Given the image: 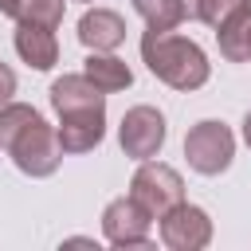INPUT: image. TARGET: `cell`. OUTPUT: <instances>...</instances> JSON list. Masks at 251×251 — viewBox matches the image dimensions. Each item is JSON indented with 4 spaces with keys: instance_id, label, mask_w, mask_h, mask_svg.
Wrapping results in <instances>:
<instances>
[{
    "instance_id": "2",
    "label": "cell",
    "mask_w": 251,
    "mask_h": 251,
    "mask_svg": "<svg viewBox=\"0 0 251 251\" xmlns=\"http://www.w3.org/2000/svg\"><path fill=\"white\" fill-rule=\"evenodd\" d=\"M141 63L173 90H200L212 75V63L200 43L176 35V31H153L141 35Z\"/></svg>"
},
{
    "instance_id": "7",
    "label": "cell",
    "mask_w": 251,
    "mask_h": 251,
    "mask_svg": "<svg viewBox=\"0 0 251 251\" xmlns=\"http://www.w3.org/2000/svg\"><path fill=\"white\" fill-rule=\"evenodd\" d=\"M157 227H161V243L169 251H204L212 243V220L196 204H176L173 212H165L157 220Z\"/></svg>"
},
{
    "instance_id": "13",
    "label": "cell",
    "mask_w": 251,
    "mask_h": 251,
    "mask_svg": "<svg viewBox=\"0 0 251 251\" xmlns=\"http://www.w3.org/2000/svg\"><path fill=\"white\" fill-rule=\"evenodd\" d=\"M251 12V0H184V16L208 24L212 31H227Z\"/></svg>"
},
{
    "instance_id": "18",
    "label": "cell",
    "mask_w": 251,
    "mask_h": 251,
    "mask_svg": "<svg viewBox=\"0 0 251 251\" xmlns=\"http://www.w3.org/2000/svg\"><path fill=\"white\" fill-rule=\"evenodd\" d=\"M243 141H247V149H251V110H247V118H243Z\"/></svg>"
},
{
    "instance_id": "9",
    "label": "cell",
    "mask_w": 251,
    "mask_h": 251,
    "mask_svg": "<svg viewBox=\"0 0 251 251\" xmlns=\"http://www.w3.org/2000/svg\"><path fill=\"white\" fill-rule=\"evenodd\" d=\"M78 43L86 51H114L126 43V20L114 8H86L78 20Z\"/></svg>"
},
{
    "instance_id": "10",
    "label": "cell",
    "mask_w": 251,
    "mask_h": 251,
    "mask_svg": "<svg viewBox=\"0 0 251 251\" xmlns=\"http://www.w3.org/2000/svg\"><path fill=\"white\" fill-rule=\"evenodd\" d=\"M16 55L31 67V71H51L59 63V39H55V27L47 24H16Z\"/></svg>"
},
{
    "instance_id": "3",
    "label": "cell",
    "mask_w": 251,
    "mask_h": 251,
    "mask_svg": "<svg viewBox=\"0 0 251 251\" xmlns=\"http://www.w3.org/2000/svg\"><path fill=\"white\" fill-rule=\"evenodd\" d=\"M129 196L153 220H161L165 212H173L176 204H184V180H180V173L173 165H161V161L149 157V161L137 165V173L129 180Z\"/></svg>"
},
{
    "instance_id": "19",
    "label": "cell",
    "mask_w": 251,
    "mask_h": 251,
    "mask_svg": "<svg viewBox=\"0 0 251 251\" xmlns=\"http://www.w3.org/2000/svg\"><path fill=\"white\" fill-rule=\"evenodd\" d=\"M78 4H90V0H78Z\"/></svg>"
},
{
    "instance_id": "8",
    "label": "cell",
    "mask_w": 251,
    "mask_h": 251,
    "mask_svg": "<svg viewBox=\"0 0 251 251\" xmlns=\"http://www.w3.org/2000/svg\"><path fill=\"white\" fill-rule=\"evenodd\" d=\"M59 145L63 153H90L106 137V110H75L59 114Z\"/></svg>"
},
{
    "instance_id": "6",
    "label": "cell",
    "mask_w": 251,
    "mask_h": 251,
    "mask_svg": "<svg viewBox=\"0 0 251 251\" xmlns=\"http://www.w3.org/2000/svg\"><path fill=\"white\" fill-rule=\"evenodd\" d=\"M149 224L153 216L133 196H118L102 208V235L114 247H149Z\"/></svg>"
},
{
    "instance_id": "14",
    "label": "cell",
    "mask_w": 251,
    "mask_h": 251,
    "mask_svg": "<svg viewBox=\"0 0 251 251\" xmlns=\"http://www.w3.org/2000/svg\"><path fill=\"white\" fill-rule=\"evenodd\" d=\"M63 8L67 0H0V12L16 24L31 20V24H47V27H59L63 24Z\"/></svg>"
},
{
    "instance_id": "12",
    "label": "cell",
    "mask_w": 251,
    "mask_h": 251,
    "mask_svg": "<svg viewBox=\"0 0 251 251\" xmlns=\"http://www.w3.org/2000/svg\"><path fill=\"white\" fill-rule=\"evenodd\" d=\"M82 75L102 90V94H118L126 86H133V71L126 67V59L110 55V51H90L82 63Z\"/></svg>"
},
{
    "instance_id": "16",
    "label": "cell",
    "mask_w": 251,
    "mask_h": 251,
    "mask_svg": "<svg viewBox=\"0 0 251 251\" xmlns=\"http://www.w3.org/2000/svg\"><path fill=\"white\" fill-rule=\"evenodd\" d=\"M216 43L227 63H251V12L239 24H231L227 31H216Z\"/></svg>"
},
{
    "instance_id": "17",
    "label": "cell",
    "mask_w": 251,
    "mask_h": 251,
    "mask_svg": "<svg viewBox=\"0 0 251 251\" xmlns=\"http://www.w3.org/2000/svg\"><path fill=\"white\" fill-rule=\"evenodd\" d=\"M12 94H16V71L8 63H0V106H8Z\"/></svg>"
},
{
    "instance_id": "5",
    "label": "cell",
    "mask_w": 251,
    "mask_h": 251,
    "mask_svg": "<svg viewBox=\"0 0 251 251\" xmlns=\"http://www.w3.org/2000/svg\"><path fill=\"white\" fill-rule=\"evenodd\" d=\"M169 129H165V114L157 106H133L126 110L122 118V129H118V141H122V153L133 157V161H149L161 153Z\"/></svg>"
},
{
    "instance_id": "15",
    "label": "cell",
    "mask_w": 251,
    "mask_h": 251,
    "mask_svg": "<svg viewBox=\"0 0 251 251\" xmlns=\"http://www.w3.org/2000/svg\"><path fill=\"white\" fill-rule=\"evenodd\" d=\"M133 12L153 31H173V27H180L188 20L184 16V0H133Z\"/></svg>"
},
{
    "instance_id": "4",
    "label": "cell",
    "mask_w": 251,
    "mask_h": 251,
    "mask_svg": "<svg viewBox=\"0 0 251 251\" xmlns=\"http://www.w3.org/2000/svg\"><path fill=\"white\" fill-rule=\"evenodd\" d=\"M184 157L200 176H220L235 157V133L224 122L204 118L184 133Z\"/></svg>"
},
{
    "instance_id": "11",
    "label": "cell",
    "mask_w": 251,
    "mask_h": 251,
    "mask_svg": "<svg viewBox=\"0 0 251 251\" xmlns=\"http://www.w3.org/2000/svg\"><path fill=\"white\" fill-rule=\"evenodd\" d=\"M51 110L55 114H75V110H106V94L86 78V75H63L51 82Z\"/></svg>"
},
{
    "instance_id": "1",
    "label": "cell",
    "mask_w": 251,
    "mask_h": 251,
    "mask_svg": "<svg viewBox=\"0 0 251 251\" xmlns=\"http://www.w3.org/2000/svg\"><path fill=\"white\" fill-rule=\"evenodd\" d=\"M0 149L24 176H51L63 165L59 129L43 122V114L27 102L0 106Z\"/></svg>"
}]
</instances>
